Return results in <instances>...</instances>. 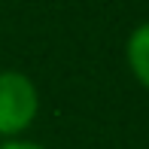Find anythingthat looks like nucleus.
Listing matches in <instances>:
<instances>
[{
	"label": "nucleus",
	"mask_w": 149,
	"mask_h": 149,
	"mask_svg": "<svg viewBox=\"0 0 149 149\" xmlns=\"http://www.w3.org/2000/svg\"><path fill=\"white\" fill-rule=\"evenodd\" d=\"M125 61L131 76L149 91V22H140L125 40Z\"/></svg>",
	"instance_id": "f03ea898"
},
{
	"label": "nucleus",
	"mask_w": 149,
	"mask_h": 149,
	"mask_svg": "<svg viewBox=\"0 0 149 149\" xmlns=\"http://www.w3.org/2000/svg\"><path fill=\"white\" fill-rule=\"evenodd\" d=\"M40 113V91L22 70H0V140L22 137Z\"/></svg>",
	"instance_id": "f257e3e1"
},
{
	"label": "nucleus",
	"mask_w": 149,
	"mask_h": 149,
	"mask_svg": "<svg viewBox=\"0 0 149 149\" xmlns=\"http://www.w3.org/2000/svg\"><path fill=\"white\" fill-rule=\"evenodd\" d=\"M0 149H46L43 143H33V140H22V137H12V140H3Z\"/></svg>",
	"instance_id": "7ed1b4c3"
}]
</instances>
